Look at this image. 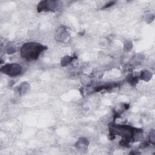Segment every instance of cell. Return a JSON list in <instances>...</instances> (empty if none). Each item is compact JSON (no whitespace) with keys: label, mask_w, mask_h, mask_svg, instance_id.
I'll list each match as a JSON object with an SVG mask.
<instances>
[{"label":"cell","mask_w":155,"mask_h":155,"mask_svg":"<svg viewBox=\"0 0 155 155\" xmlns=\"http://www.w3.org/2000/svg\"><path fill=\"white\" fill-rule=\"evenodd\" d=\"M47 48L46 47L36 42L25 43L21 50V56L28 61L36 60L41 52Z\"/></svg>","instance_id":"1"},{"label":"cell","mask_w":155,"mask_h":155,"mask_svg":"<svg viewBox=\"0 0 155 155\" xmlns=\"http://www.w3.org/2000/svg\"><path fill=\"white\" fill-rule=\"evenodd\" d=\"M21 67L17 64H7L3 66L1 71L9 76H16L20 73Z\"/></svg>","instance_id":"2"}]
</instances>
